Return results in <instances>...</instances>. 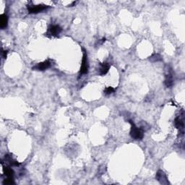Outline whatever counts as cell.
<instances>
[{"instance_id": "ba28073f", "label": "cell", "mask_w": 185, "mask_h": 185, "mask_svg": "<svg viewBox=\"0 0 185 185\" xmlns=\"http://www.w3.org/2000/svg\"><path fill=\"white\" fill-rule=\"evenodd\" d=\"M174 124L175 126H176L177 129L180 130V132H182V134L183 135L184 134V117H183V115L182 117L180 116L175 119Z\"/></svg>"}, {"instance_id": "6da1fadb", "label": "cell", "mask_w": 185, "mask_h": 185, "mask_svg": "<svg viewBox=\"0 0 185 185\" xmlns=\"http://www.w3.org/2000/svg\"><path fill=\"white\" fill-rule=\"evenodd\" d=\"M129 122L131 124V130H130V135L132 138H133L135 140H140L144 137L143 130L141 128H138L135 125V123L131 120L129 121Z\"/></svg>"}, {"instance_id": "52a82bcc", "label": "cell", "mask_w": 185, "mask_h": 185, "mask_svg": "<svg viewBox=\"0 0 185 185\" xmlns=\"http://www.w3.org/2000/svg\"><path fill=\"white\" fill-rule=\"evenodd\" d=\"M155 178L156 180L158 181L161 184H169V181L168 179H167V176L165 174L162 170H159L158 171L156 176H155Z\"/></svg>"}, {"instance_id": "4fadbf2b", "label": "cell", "mask_w": 185, "mask_h": 185, "mask_svg": "<svg viewBox=\"0 0 185 185\" xmlns=\"http://www.w3.org/2000/svg\"><path fill=\"white\" fill-rule=\"evenodd\" d=\"M149 59H150V61H151L152 62H156L161 61L162 57H161V56L160 55V54H153L151 56H150Z\"/></svg>"}, {"instance_id": "30bf717a", "label": "cell", "mask_w": 185, "mask_h": 185, "mask_svg": "<svg viewBox=\"0 0 185 185\" xmlns=\"http://www.w3.org/2000/svg\"><path fill=\"white\" fill-rule=\"evenodd\" d=\"M8 24V17L7 15L2 14L0 15V28L5 29L7 27Z\"/></svg>"}, {"instance_id": "5bb4252c", "label": "cell", "mask_w": 185, "mask_h": 185, "mask_svg": "<svg viewBox=\"0 0 185 185\" xmlns=\"http://www.w3.org/2000/svg\"><path fill=\"white\" fill-rule=\"evenodd\" d=\"M114 91H115V89H114V87H106V88H105L104 92L106 95H110V94H112V93H114Z\"/></svg>"}, {"instance_id": "8fae6325", "label": "cell", "mask_w": 185, "mask_h": 185, "mask_svg": "<svg viewBox=\"0 0 185 185\" xmlns=\"http://www.w3.org/2000/svg\"><path fill=\"white\" fill-rule=\"evenodd\" d=\"M5 160L6 163H9V165H12V166H18V165H20V163L17 162V161L14 160V159L9 155H5Z\"/></svg>"}, {"instance_id": "5b68a950", "label": "cell", "mask_w": 185, "mask_h": 185, "mask_svg": "<svg viewBox=\"0 0 185 185\" xmlns=\"http://www.w3.org/2000/svg\"><path fill=\"white\" fill-rule=\"evenodd\" d=\"M62 31V28L59 25H51V26L48 29L47 35L50 36H57L58 35L60 34Z\"/></svg>"}, {"instance_id": "2e32d148", "label": "cell", "mask_w": 185, "mask_h": 185, "mask_svg": "<svg viewBox=\"0 0 185 185\" xmlns=\"http://www.w3.org/2000/svg\"><path fill=\"white\" fill-rule=\"evenodd\" d=\"M7 56V51H5V50H2V56L3 59H6Z\"/></svg>"}, {"instance_id": "277c9868", "label": "cell", "mask_w": 185, "mask_h": 185, "mask_svg": "<svg viewBox=\"0 0 185 185\" xmlns=\"http://www.w3.org/2000/svg\"><path fill=\"white\" fill-rule=\"evenodd\" d=\"M164 83H165V85L167 87H171L173 85H174V73H173L171 69H169L167 70V73L165 74Z\"/></svg>"}, {"instance_id": "7c38bea8", "label": "cell", "mask_w": 185, "mask_h": 185, "mask_svg": "<svg viewBox=\"0 0 185 185\" xmlns=\"http://www.w3.org/2000/svg\"><path fill=\"white\" fill-rule=\"evenodd\" d=\"M3 172L5 174V176H7V178H13L15 174L14 171L9 167H4Z\"/></svg>"}, {"instance_id": "7a4b0ae2", "label": "cell", "mask_w": 185, "mask_h": 185, "mask_svg": "<svg viewBox=\"0 0 185 185\" xmlns=\"http://www.w3.org/2000/svg\"><path fill=\"white\" fill-rule=\"evenodd\" d=\"M48 8V6L44 5H28V11L30 14H36V13L41 12L46 10Z\"/></svg>"}, {"instance_id": "9a60e30c", "label": "cell", "mask_w": 185, "mask_h": 185, "mask_svg": "<svg viewBox=\"0 0 185 185\" xmlns=\"http://www.w3.org/2000/svg\"><path fill=\"white\" fill-rule=\"evenodd\" d=\"M3 184H6V185L14 184H15V182H14V180H13V178H7L3 182Z\"/></svg>"}, {"instance_id": "9c48e42d", "label": "cell", "mask_w": 185, "mask_h": 185, "mask_svg": "<svg viewBox=\"0 0 185 185\" xmlns=\"http://www.w3.org/2000/svg\"><path fill=\"white\" fill-rule=\"evenodd\" d=\"M110 69V65L109 63L104 62V63L101 64L100 68H99V75L103 76L108 73L109 70Z\"/></svg>"}, {"instance_id": "3957f363", "label": "cell", "mask_w": 185, "mask_h": 185, "mask_svg": "<svg viewBox=\"0 0 185 185\" xmlns=\"http://www.w3.org/2000/svg\"><path fill=\"white\" fill-rule=\"evenodd\" d=\"M88 73V62H87V56L86 52L83 50V61H82V66L80 70V75H85Z\"/></svg>"}, {"instance_id": "8992f818", "label": "cell", "mask_w": 185, "mask_h": 185, "mask_svg": "<svg viewBox=\"0 0 185 185\" xmlns=\"http://www.w3.org/2000/svg\"><path fill=\"white\" fill-rule=\"evenodd\" d=\"M52 65L49 60H46V61L40 62V63L37 64L35 67H33L34 70H38V71H44V70L48 69Z\"/></svg>"}]
</instances>
